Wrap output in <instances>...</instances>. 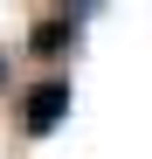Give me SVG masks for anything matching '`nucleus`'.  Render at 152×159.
I'll return each mask as SVG.
<instances>
[{
	"instance_id": "7ed1b4c3",
	"label": "nucleus",
	"mask_w": 152,
	"mask_h": 159,
	"mask_svg": "<svg viewBox=\"0 0 152 159\" xmlns=\"http://www.w3.org/2000/svg\"><path fill=\"white\" fill-rule=\"evenodd\" d=\"M14 83V62H7V48H0V90H7Z\"/></svg>"
},
{
	"instance_id": "f257e3e1",
	"label": "nucleus",
	"mask_w": 152,
	"mask_h": 159,
	"mask_svg": "<svg viewBox=\"0 0 152 159\" xmlns=\"http://www.w3.org/2000/svg\"><path fill=\"white\" fill-rule=\"evenodd\" d=\"M62 118H69V76H42L21 90V131L28 139H48Z\"/></svg>"
},
{
	"instance_id": "f03ea898",
	"label": "nucleus",
	"mask_w": 152,
	"mask_h": 159,
	"mask_svg": "<svg viewBox=\"0 0 152 159\" xmlns=\"http://www.w3.org/2000/svg\"><path fill=\"white\" fill-rule=\"evenodd\" d=\"M76 35H83V21L62 7V14H48V21L28 28V48H35V56H62V48H76Z\"/></svg>"
}]
</instances>
